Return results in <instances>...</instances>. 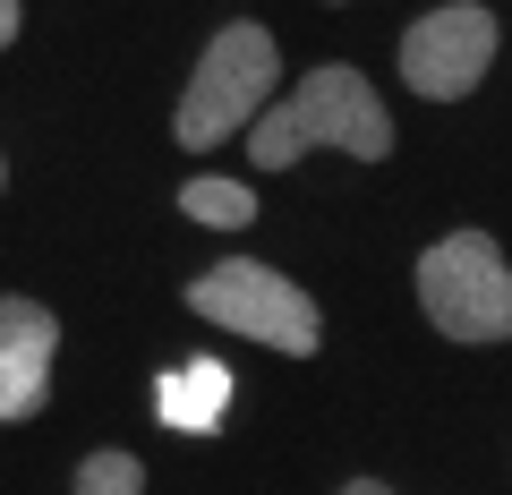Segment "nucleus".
<instances>
[{
	"instance_id": "nucleus-1",
	"label": "nucleus",
	"mask_w": 512,
	"mask_h": 495,
	"mask_svg": "<svg viewBox=\"0 0 512 495\" xmlns=\"http://www.w3.org/2000/svg\"><path fill=\"white\" fill-rule=\"evenodd\" d=\"M308 146H342V154H359V163H384V154H393V120H384L376 86H367L359 69H342V60L316 69L299 94H282V103L248 129L256 171H291Z\"/></svg>"
},
{
	"instance_id": "nucleus-2",
	"label": "nucleus",
	"mask_w": 512,
	"mask_h": 495,
	"mask_svg": "<svg viewBox=\"0 0 512 495\" xmlns=\"http://www.w3.org/2000/svg\"><path fill=\"white\" fill-rule=\"evenodd\" d=\"M274 35L265 26H222L214 43H205V60H197V77H188V94H180V146H222V137H239V129H256L265 120V94H274Z\"/></svg>"
},
{
	"instance_id": "nucleus-3",
	"label": "nucleus",
	"mask_w": 512,
	"mask_h": 495,
	"mask_svg": "<svg viewBox=\"0 0 512 495\" xmlns=\"http://www.w3.org/2000/svg\"><path fill=\"white\" fill-rule=\"evenodd\" d=\"M419 308L453 342H512V265L487 231H453L419 257Z\"/></svg>"
},
{
	"instance_id": "nucleus-4",
	"label": "nucleus",
	"mask_w": 512,
	"mask_h": 495,
	"mask_svg": "<svg viewBox=\"0 0 512 495\" xmlns=\"http://www.w3.org/2000/svg\"><path fill=\"white\" fill-rule=\"evenodd\" d=\"M188 308L205 325H231V333H256V342L291 350V359H316V342H325L316 299L299 282H282L274 265H214V274L188 282Z\"/></svg>"
},
{
	"instance_id": "nucleus-5",
	"label": "nucleus",
	"mask_w": 512,
	"mask_h": 495,
	"mask_svg": "<svg viewBox=\"0 0 512 495\" xmlns=\"http://www.w3.org/2000/svg\"><path fill=\"white\" fill-rule=\"evenodd\" d=\"M487 60H495V18L478 9V0H444V9H427V18L402 35V77L427 94V103L470 94L478 77H487Z\"/></svg>"
},
{
	"instance_id": "nucleus-6",
	"label": "nucleus",
	"mask_w": 512,
	"mask_h": 495,
	"mask_svg": "<svg viewBox=\"0 0 512 495\" xmlns=\"http://www.w3.org/2000/svg\"><path fill=\"white\" fill-rule=\"evenodd\" d=\"M52 350H60L52 308H35V299H0V427L43 410V393H52Z\"/></svg>"
},
{
	"instance_id": "nucleus-7",
	"label": "nucleus",
	"mask_w": 512,
	"mask_h": 495,
	"mask_svg": "<svg viewBox=\"0 0 512 495\" xmlns=\"http://www.w3.org/2000/svg\"><path fill=\"white\" fill-rule=\"evenodd\" d=\"M222 402H231V367H222V359H188L180 376L154 385L163 427H188V436H214V427H222Z\"/></svg>"
},
{
	"instance_id": "nucleus-8",
	"label": "nucleus",
	"mask_w": 512,
	"mask_h": 495,
	"mask_svg": "<svg viewBox=\"0 0 512 495\" xmlns=\"http://www.w3.org/2000/svg\"><path fill=\"white\" fill-rule=\"evenodd\" d=\"M180 205H188L197 222H214V231H248V222H256V197H248L239 180H188Z\"/></svg>"
},
{
	"instance_id": "nucleus-9",
	"label": "nucleus",
	"mask_w": 512,
	"mask_h": 495,
	"mask_svg": "<svg viewBox=\"0 0 512 495\" xmlns=\"http://www.w3.org/2000/svg\"><path fill=\"white\" fill-rule=\"evenodd\" d=\"M77 495H146V470H137V453H86Z\"/></svg>"
},
{
	"instance_id": "nucleus-10",
	"label": "nucleus",
	"mask_w": 512,
	"mask_h": 495,
	"mask_svg": "<svg viewBox=\"0 0 512 495\" xmlns=\"http://www.w3.org/2000/svg\"><path fill=\"white\" fill-rule=\"evenodd\" d=\"M18 35V0H0V43Z\"/></svg>"
},
{
	"instance_id": "nucleus-11",
	"label": "nucleus",
	"mask_w": 512,
	"mask_h": 495,
	"mask_svg": "<svg viewBox=\"0 0 512 495\" xmlns=\"http://www.w3.org/2000/svg\"><path fill=\"white\" fill-rule=\"evenodd\" d=\"M342 495H393V487H376V478H359V487H342Z\"/></svg>"
},
{
	"instance_id": "nucleus-12",
	"label": "nucleus",
	"mask_w": 512,
	"mask_h": 495,
	"mask_svg": "<svg viewBox=\"0 0 512 495\" xmlns=\"http://www.w3.org/2000/svg\"><path fill=\"white\" fill-rule=\"evenodd\" d=\"M0 180H9V171H0Z\"/></svg>"
}]
</instances>
